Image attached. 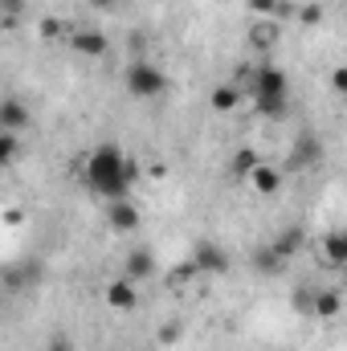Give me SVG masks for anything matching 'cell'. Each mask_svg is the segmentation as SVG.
<instances>
[{"label": "cell", "instance_id": "32", "mask_svg": "<svg viewBox=\"0 0 347 351\" xmlns=\"http://www.w3.org/2000/svg\"><path fill=\"white\" fill-rule=\"evenodd\" d=\"M344 233H347V229H344Z\"/></svg>", "mask_w": 347, "mask_h": 351}, {"label": "cell", "instance_id": "15", "mask_svg": "<svg viewBox=\"0 0 347 351\" xmlns=\"http://www.w3.org/2000/svg\"><path fill=\"white\" fill-rule=\"evenodd\" d=\"M237 102H241V90L233 86V82H221V86L208 94V106H213L217 114H229V110H237Z\"/></svg>", "mask_w": 347, "mask_h": 351}, {"label": "cell", "instance_id": "17", "mask_svg": "<svg viewBox=\"0 0 347 351\" xmlns=\"http://www.w3.org/2000/svg\"><path fill=\"white\" fill-rule=\"evenodd\" d=\"M344 311V294L339 290H319L315 294V319H335Z\"/></svg>", "mask_w": 347, "mask_h": 351}, {"label": "cell", "instance_id": "10", "mask_svg": "<svg viewBox=\"0 0 347 351\" xmlns=\"http://www.w3.org/2000/svg\"><path fill=\"white\" fill-rule=\"evenodd\" d=\"M29 123H33V114L25 110L21 98H4V102H0V127H4V131H25Z\"/></svg>", "mask_w": 347, "mask_h": 351}, {"label": "cell", "instance_id": "31", "mask_svg": "<svg viewBox=\"0 0 347 351\" xmlns=\"http://www.w3.org/2000/svg\"><path fill=\"white\" fill-rule=\"evenodd\" d=\"M90 4H94V8H110V0H90Z\"/></svg>", "mask_w": 347, "mask_h": 351}, {"label": "cell", "instance_id": "7", "mask_svg": "<svg viewBox=\"0 0 347 351\" xmlns=\"http://www.w3.org/2000/svg\"><path fill=\"white\" fill-rule=\"evenodd\" d=\"M250 86H254V94H290V82H286V74L278 66H258Z\"/></svg>", "mask_w": 347, "mask_h": 351}, {"label": "cell", "instance_id": "1", "mask_svg": "<svg viewBox=\"0 0 347 351\" xmlns=\"http://www.w3.org/2000/svg\"><path fill=\"white\" fill-rule=\"evenodd\" d=\"M127 156L115 147V143H98L86 156V168H82V180L94 196H106V200H127L131 192V180H127Z\"/></svg>", "mask_w": 347, "mask_h": 351}, {"label": "cell", "instance_id": "29", "mask_svg": "<svg viewBox=\"0 0 347 351\" xmlns=\"http://www.w3.org/2000/svg\"><path fill=\"white\" fill-rule=\"evenodd\" d=\"M45 351H74V343H70L66 335H53V339H49V348H45Z\"/></svg>", "mask_w": 347, "mask_h": 351}, {"label": "cell", "instance_id": "13", "mask_svg": "<svg viewBox=\"0 0 347 351\" xmlns=\"http://www.w3.org/2000/svg\"><path fill=\"white\" fill-rule=\"evenodd\" d=\"M302 241H307V233H302L298 225H286V229H282V233H278V237H274L270 245H274V250H278V254H282V258L290 262V258H294V254L302 250Z\"/></svg>", "mask_w": 347, "mask_h": 351}, {"label": "cell", "instance_id": "21", "mask_svg": "<svg viewBox=\"0 0 347 351\" xmlns=\"http://www.w3.org/2000/svg\"><path fill=\"white\" fill-rule=\"evenodd\" d=\"M16 152H21L16 131H4V135H0V164H12V160H16Z\"/></svg>", "mask_w": 347, "mask_h": 351}, {"label": "cell", "instance_id": "28", "mask_svg": "<svg viewBox=\"0 0 347 351\" xmlns=\"http://www.w3.org/2000/svg\"><path fill=\"white\" fill-rule=\"evenodd\" d=\"M160 339H164V343H176V339H180V323H168V327H160Z\"/></svg>", "mask_w": 347, "mask_h": 351}, {"label": "cell", "instance_id": "2", "mask_svg": "<svg viewBox=\"0 0 347 351\" xmlns=\"http://www.w3.org/2000/svg\"><path fill=\"white\" fill-rule=\"evenodd\" d=\"M123 86H127L131 98H160V94L168 90V78H164V70L152 66V62H131L127 74H123Z\"/></svg>", "mask_w": 347, "mask_h": 351}, {"label": "cell", "instance_id": "8", "mask_svg": "<svg viewBox=\"0 0 347 351\" xmlns=\"http://www.w3.org/2000/svg\"><path fill=\"white\" fill-rule=\"evenodd\" d=\"M106 306H110V311H135V306H139V290H135V282H131V278L110 282V286H106Z\"/></svg>", "mask_w": 347, "mask_h": 351}, {"label": "cell", "instance_id": "3", "mask_svg": "<svg viewBox=\"0 0 347 351\" xmlns=\"http://www.w3.org/2000/svg\"><path fill=\"white\" fill-rule=\"evenodd\" d=\"M192 262L200 274H208V278H221V274H229V254L213 241V237H200L196 245H192Z\"/></svg>", "mask_w": 347, "mask_h": 351}, {"label": "cell", "instance_id": "12", "mask_svg": "<svg viewBox=\"0 0 347 351\" xmlns=\"http://www.w3.org/2000/svg\"><path fill=\"white\" fill-rule=\"evenodd\" d=\"M261 164H265V160H261V152H254V147H241V152H233V160H229V176L250 180Z\"/></svg>", "mask_w": 347, "mask_h": 351}, {"label": "cell", "instance_id": "14", "mask_svg": "<svg viewBox=\"0 0 347 351\" xmlns=\"http://www.w3.org/2000/svg\"><path fill=\"white\" fill-rule=\"evenodd\" d=\"M282 265H286V258H282L270 241H265L258 254H254V269H258L261 278H278V274H282Z\"/></svg>", "mask_w": 347, "mask_h": 351}, {"label": "cell", "instance_id": "20", "mask_svg": "<svg viewBox=\"0 0 347 351\" xmlns=\"http://www.w3.org/2000/svg\"><path fill=\"white\" fill-rule=\"evenodd\" d=\"M315 294H319V290H311V286H298V290L290 294V306H294V315H315Z\"/></svg>", "mask_w": 347, "mask_h": 351}, {"label": "cell", "instance_id": "24", "mask_svg": "<svg viewBox=\"0 0 347 351\" xmlns=\"http://www.w3.org/2000/svg\"><path fill=\"white\" fill-rule=\"evenodd\" d=\"M0 12H4V21H8V25H16V21H21V12H25V0H0Z\"/></svg>", "mask_w": 347, "mask_h": 351}, {"label": "cell", "instance_id": "26", "mask_svg": "<svg viewBox=\"0 0 347 351\" xmlns=\"http://www.w3.org/2000/svg\"><path fill=\"white\" fill-rule=\"evenodd\" d=\"M58 33H66V25H62L58 16H49V21H41V37H58Z\"/></svg>", "mask_w": 347, "mask_h": 351}, {"label": "cell", "instance_id": "22", "mask_svg": "<svg viewBox=\"0 0 347 351\" xmlns=\"http://www.w3.org/2000/svg\"><path fill=\"white\" fill-rule=\"evenodd\" d=\"M196 274H200V269H196V262H192V258H188V262L172 265V274H168V282H172V286H184V282H192V278H196Z\"/></svg>", "mask_w": 347, "mask_h": 351}, {"label": "cell", "instance_id": "27", "mask_svg": "<svg viewBox=\"0 0 347 351\" xmlns=\"http://www.w3.org/2000/svg\"><path fill=\"white\" fill-rule=\"evenodd\" d=\"M123 172H127V180L135 184V180H143V164H139L135 156H127V168H123Z\"/></svg>", "mask_w": 347, "mask_h": 351}, {"label": "cell", "instance_id": "18", "mask_svg": "<svg viewBox=\"0 0 347 351\" xmlns=\"http://www.w3.org/2000/svg\"><path fill=\"white\" fill-rule=\"evenodd\" d=\"M323 262L347 265V233H327V237H323Z\"/></svg>", "mask_w": 347, "mask_h": 351}, {"label": "cell", "instance_id": "4", "mask_svg": "<svg viewBox=\"0 0 347 351\" xmlns=\"http://www.w3.org/2000/svg\"><path fill=\"white\" fill-rule=\"evenodd\" d=\"M319 160H323V143H319V135H311V131L298 135V139H294V152H290V168H294V172H298V168H315Z\"/></svg>", "mask_w": 347, "mask_h": 351}, {"label": "cell", "instance_id": "23", "mask_svg": "<svg viewBox=\"0 0 347 351\" xmlns=\"http://www.w3.org/2000/svg\"><path fill=\"white\" fill-rule=\"evenodd\" d=\"M250 4V12H258V16H278L282 12V0H246Z\"/></svg>", "mask_w": 347, "mask_h": 351}, {"label": "cell", "instance_id": "16", "mask_svg": "<svg viewBox=\"0 0 347 351\" xmlns=\"http://www.w3.org/2000/svg\"><path fill=\"white\" fill-rule=\"evenodd\" d=\"M250 184H254V192H258V196H274V192L282 188V172H278V168H270V164H261L258 172L250 176Z\"/></svg>", "mask_w": 347, "mask_h": 351}, {"label": "cell", "instance_id": "6", "mask_svg": "<svg viewBox=\"0 0 347 351\" xmlns=\"http://www.w3.org/2000/svg\"><path fill=\"white\" fill-rule=\"evenodd\" d=\"M66 45L74 53H82V58H102L106 53V33L102 29H78V33H70Z\"/></svg>", "mask_w": 347, "mask_h": 351}, {"label": "cell", "instance_id": "19", "mask_svg": "<svg viewBox=\"0 0 347 351\" xmlns=\"http://www.w3.org/2000/svg\"><path fill=\"white\" fill-rule=\"evenodd\" d=\"M278 33H282V29H278L274 21H258V25L250 29V45H258V49H270V45L278 41Z\"/></svg>", "mask_w": 347, "mask_h": 351}, {"label": "cell", "instance_id": "25", "mask_svg": "<svg viewBox=\"0 0 347 351\" xmlns=\"http://www.w3.org/2000/svg\"><path fill=\"white\" fill-rule=\"evenodd\" d=\"M331 90L335 94H347V66H335L331 70Z\"/></svg>", "mask_w": 347, "mask_h": 351}, {"label": "cell", "instance_id": "9", "mask_svg": "<svg viewBox=\"0 0 347 351\" xmlns=\"http://www.w3.org/2000/svg\"><path fill=\"white\" fill-rule=\"evenodd\" d=\"M123 278H131V282H147V278H156V258H152L147 250H131L127 262H123Z\"/></svg>", "mask_w": 347, "mask_h": 351}, {"label": "cell", "instance_id": "11", "mask_svg": "<svg viewBox=\"0 0 347 351\" xmlns=\"http://www.w3.org/2000/svg\"><path fill=\"white\" fill-rule=\"evenodd\" d=\"M254 110H258L261 119H286V110H290V94H254Z\"/></svg>", "mask_w": 347, "mask_h": 351}, {"label": "cell", "instance_id": "30", "mask_svg": "<svg viewBox=\"0 0 347 351\" xmlns=\"http://www.w3.org/2000/svg\"><path fill=\"white\" fill-rule=\"evenodd\" d=\"M319 12H323V8H319V4H307V8H302V12H298V16H302V21H307V25H315V21H319Z\"/></svg>", "mask_w": 347, "mask_h": 351}, {"label": "cell", "instance_id": "5", "mask_svg": "<svg viewBox=\"0 0 347 351\" xmlns=\"http://www.w3.org/2000/svg\"><path fill=\"white\" fill-rule=\"evenodd\" d=\"M106 225H110L115 233H135V229H139V208H135L131 200H110Z\"/></svg>", "mask_w": 347, "mask_h": 351}]
</instances>
